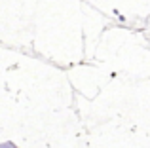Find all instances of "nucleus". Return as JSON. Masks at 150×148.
Wrapping results in <instances>:
<instances>
[{
	"instance_id": "nucleus-1",
	"label": "nucleus",
	"mask_w": 150,
	"mask_h": 148,
	"mask_svg": "<svg viewBox=\"0 0 150 148\" xmlns=\"http://www.w3.org/2000/svg\"><path fill=\"white\" fill-rule=\"evenodd\" d=\"M0 148H17V146H15V144H11V142H6V144H2Z\"/></svg>"
}]
</instances>
